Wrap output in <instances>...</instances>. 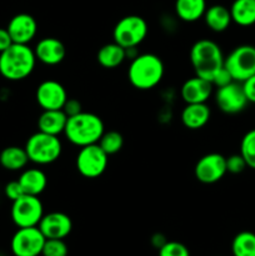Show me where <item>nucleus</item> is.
<instances>
[{"label":"nucleus","mask_w":255,"mask_h":256,"mask_svg":"<svg viewBox=\"0 0 255 256\" xmlns=\"http://www.w3.org/2000/svg\"><path fill=\"white\" fill-rule=\"evenodd\" d=\"M230 14L232 22L239 26H252L255 24V0H234Z\"/></svg>","instance_id":"24"},{"label":"nucleus","mask_w":255,"mask_h":256,"mask_svg":"<svg viewBox=\"0 0 255 256\" xmlns=\"http://www.w3.org/2000/svg\"><path fill=\"white\" fill-rule=\"evenodd\" d=\"M164 62L152 52L138 54L128 68V79L138 90H150L160 84L164 76Z\"/></svg>","instance_id":"2"},{"label":"nucleus","mask_w":255,"mask_h":256,"mask_svg":"<svg viewBox=\"0 0 255 256\" xmlns=\"http://www.w3.org/2000/svg\"><path fill=\"white\" fill-rule=\"evenodd\" d=\"M38 228L45 239H65L72 232V222L65 212H52L42 215Z\"/></svg>","instance_id":"14"},{"label":"nucleus","mask_w":255,"mask_h":256,"mask_svg":"<svg viewBox=\"0 0 255 256\" xmlns=\"http://www.w3.org/2000/svg\"><path fill=\"white\" fill-rule=\"evenodd\" d=\"M226 158L218 152H210L198 160L194 168L195 178L202 184H215L226 174Z\"/></svg>","instance_id":"11"},{"label":"nucleus","mask_w":255,"mask_h":256,"mask_svg":"<svg viewBox=\"0 0 255 256\" xmlns=\"http://www.w3.org/2000/svg\"><path fill=\"white\" fill-rule=\"evenodd\" d=\"M148 22L139 15H128L115 24L112 39L124 49L138 48L148 35Z\"/></svg>","instance_id":"6"},{"label":"nucleus","mask_w":255,"mask_h":256,"mask_svg":"<svg viewBox=\"0 0 255 256\" xmlns=\"http://www.w3.org/2000/svg\"><path fill=\"white\" fill-rule=\"evenodd\" d=\"M35 98L42 110L62 109L68 100L65 88L56 80H44L38 86Z\"/></svg>","instance_id":"13"},{"label":"nucleus","mask_w":255,"mask_h":256,"mask_svg":"<svg viewBox=\"0 0 255 256\" xmlns=\"http://www.w3.org/2000/svg\"><path fill=\"white\" fill-rule=\"evenodd\" d=\"M232 82H234V80H232L230 72L225 69V66H222V69L218 70L212 79V84L215 85V86H218V88L225 86V85L230 84Z\"/></svg>","instance_id":"33"},{"label":"nucleus","mask_w":255,"mask_h":256,"mask_svg":"<svg viewBox=\"0 0 255 256\" xmlns=\"http://www.w3.org/2000/svg\"><path fill=\"white\" fill-rule=\"evenodd\" d=\"M18 182H20L25 194L39 196L46 188L48 178L42 170L32 168V169H25L20 174Z\"/></svg>","instance_id":"20"},{"label":"nucleus","mask_w":255,"mask_h":256,"mask_svg":"<svg viewBox=\"0 0 255 256\" xmlns=\"http://www.w3.org/2000/svg\"><path fill=\"white\" fill-rule=\"evenodd\" d=\"M215 102L225 114H238L248 105V99L242 90V82H232L225 86L218 88L215 92Z\"/></svg>","instance_id":"12"},{"label":"nucleus","mask_w":255,"mask_h":256,"mask_svg":"<svg viewBox=\"0 0 255 256\" xmlns=\"http://www.w3.org/2000/svg\"><path fill=\"white\" fill-rule=\"evenodd\" d=\"M45 240L38 226L19 228L12 235L10 249L14 256H40Z\"/></svg>","instance_id":"10"},{"label":"nucleus","mask_w":255,"mask_h":256,"mask_svg":"<svg viewBox=\"0 0 255 256\" xmlns=\"http://www.w3.org/2000/svg\"><path fill=\"white\" fill-rule=\"evenodd\" d=\"M36 64L34 49L26 44H12L0 52V74L10 82L24 80L34 72Z\"/></svg>","instance_id":"1"},{"label":"nucleus","mask_w":255,"mask_h":256,"mask_svg":"<svg viewBox=\"0 0 255 256\" xmlns=\"http://www.w3.org/2000/svg\"><path fill=\"white\" fill-rule=\"evenodd\" d=\"M62 112L66 114L68 118L74 116V115L79 114V112H82V102L76 99H68L65 102L64 106H62Z\"/></svg>","instance_id":"34"},{"label":"nucleus","mask_w":255,"mask_h":256,"mask_svg":"<svg viewBox=\"0 0 255 256\" xmlns=\"http://www.w3.org/2000/svg\"><path fill=\"white\" fill-rule=\"evenodd\" d=\"M232 256H255V232H240L232 242Z\"/></svg>","instance_id":"26"},{"label":"nucleus","mask_w":255,"mask_h":256,"mask_svg":"<svg viewBox=\"0 0 255 256\" xmlns=\"http://www.w3.org/2000/svg\"><path fill=\"white\" fill-rule=\"evenodd\" d=\"M159 256H190V252L186 245L179 242H166L159 250Z\"/></svg>","instance_id":"30"},{"label":"nucleus","mask_w":255,"mask_h":256,"mask_svg":"<svg viewBox=\"0 0 255 256\" xmlns=\"http://www.w3.org/2000/svg\"><path fill=\"white\" fill-rule=\"evenodd\" d=\"M98 144L108 155H112L122 150V145H124V138L120 132L110 130V132H104Z\"/></svg>","instance_id":"27"},{"label":"nucleus","mask_w":255,"mask_h":256,"mask_svg":"<svg viewBox=\"0 0 255 256\" xmlns=\"http://www.w3.org/2000/svg\"><path fill=\"white\" fill-rule=\"evenodd\" d=\"M29 162L38 165H49L56 162L62 152V145L56 135L38 132L32 134L25 144Z\"/></svg>","instance_id":"5"},{"label":"nucleus","mask_w":255,"mask_h":256,"mask_svg":"<svg viewBox=\"0 0 255 256\" xmlns=\"http://www.w3.org/2000/svg\"><path fill=\"white\" fill-rule=\"evenodd\" d=\"M4 192L5 196L9 200H12V202H15V200H18L19 198H22V195H25L24 190H22V185H20V182H18V180L8 182V184L5 185Z\"/></svg>","instance_id":"32"},{"label":"nucleus","mask_w":255,"mask_h":256,"mask_svg":"<svg viewBox=\"0 0 255 256\" xmlns=\"http://www.w3.org/2000/svg\"><path fill=\"white\" fill-rule=\"evenodd\" d=\"M12 36H10L8 29H4V28H0V52H2L4 50H6L10 45H12Z\"/></svg>","instance_id":"36"},{"label":"nucleus","mask_w":255,"mask_h":256,"mask_svg":"<svg viewBox=\"0 0 255 256\" xmlns=\"http://www.w3.org/2000/svg\"><path fill=\"white\" fill-rule=\"evenodd\" d=\"M204 22L206 26L214 32H222L232 22L230 9L224 5H212L206 8L204 14Z\"/></svg>","instance_id":"21"},{"label":"nucleus","mask_w":255,"mask_h":256,"mask_svg":"<svg viewBox=\"0 0 255 256\" xmlns=\"http://www.w3.org/2000/svg\"><path fill=\"white\" fill-rule=\"evenodd\" d=\"M8 32L15 44H29L38 32V22L34 16L20 12L12 16L8 24Z\"/></svg>","instance_id":"15"},{"label":"nucleus","mask_w":255,"mask_h":256,"mask_svg":"<svg viewBox=\"0 0 255 256\" xmlns=\"http://www.w3.org/2000/svg\"><path fill=\"white\" fill-rule=\"evenodd\" d=\"M66 122L68 116L62 109L42 110L40 116L38 118V129L39 132L59 136L64 132Z\"/></svg>","instance_id":"19"},{"label":"nucleus","mask_w":255,"mask_h":256,"mask_svg":"<svg viewBox=\"0 0 255 256\" xmlns=\"http://www.w3.org/2000/svg\"><path fill=\"white\" fill-rule=\"evenodd\" d=\"M104 132L105 126L102 118L92 112H82L68 118L64 134L72 145L82 148L98 144Z\"/></svg>","instance_id":"3"},{"label":"nucleus","mask_w":255,"mask_h":256,"mask_svg":"<svg viewBox=\"0 0 255 256\" xmlns=\"http://www.w3.org/2000/svg\"><path fill=\"white\" fill-rule=\"evenodd\" d=\"M109 155L99 146V144L86 145L80 148L76 155V169L82 176L95 179L102 176L108 168Z\"/></svg>","instance_id":"8"},{"label":"nucleus","mask_w":255,"mask_h":256,"mask_svg":"<svg viewBox=\"0 0 255 256\" xmlns=\"http://www.w3.org/2000/svg\"><path fill=\"white\" fill-rule=\"evenodd\" d=\"M126 49L115 42L102 45L96 54V60L105 69H115L126 59Z\"/></svg>","instance_id":"22"},{"label":"nucleus","mask_w":255,"mask_h":256,"mask_svg":"<svg viewBox=\"0 0 255 256\" xmlns=\"http://www.w3.org/2000/svg\"><path fill=\"white\" fill-rule=\"evenodd\" d=\"M212 82L200 76H192L185 80L180 89V95L185 104H199L206 102L212 94Z\"/></svg>","instance_id":"17"},{"label":"nucleus","mask_w":255,"mask_h":256,"mask_svg":"<svg viewBox=\"0 0 255 256\" xmlns=\"http://www.w3.org/2000/svg\"><path fill=\"white\" fill-rule=\"evenodd\" d=\"M29 162L25 148L8 146L0 152V165L9 172L22 170Z\"/></svg>","instance_id":"25"},{"label":"nucleus","mask_w":255,"mask_h":256,"mask_svg":"<svg viewBox=\"0 0 255 256\" xmlns=\"http://www.w3.org/2000/svg\"><path fill=\"white\" fill-rule=\"evenodd\" d=\"M225 160H226V172L230 174H240L248 168L246 162H245L244 158L242 156L240 152L230 155Z\"/></svg>","instance_id":"31"},{"label":"nucleus","mask_w":255,"mask_h":256,"mask_svg":"<svg viewBox=\"0 0 255 256\" xmlns=\"http://www.w3.org/2000/svg\"><path fill=\"white\" fill-rule=\"evenodd\" d=\"M44 215L42 200L34 195H22L12 202V219L18 228L38 226Z\"/></svg>","instance_id":"9"},{"label":"nucleus","mask_w":255,"mask_h":256,"mask_svg":"<svg viewBox=\"0 0 255 256\" xmlns=\"http://www.w3.org/2000/svg\"><path fill=\"white\" fill-rule=\"evenodd\" d=\"M224 66L232 75V80L242 82L255 75V46L239 45L229 52L224 60Z\"/></svg>","instance_id":"7"},{"label":"nucleus","mask_w":255,"mask_h":256,"mask_svg":"<svg viewBox=\"0 0 255 256\" xmlns=\"http://www.w3.org/2000/svg\"><path fill=\"white\" fill-rule=\"evenodd\" d=\"M206 10L205 0H176L175 12L185 22H194L202 19Z\"/></svg>","instance_id":"23"},{"label":"nucleus","mask_w":255,"mask_h":256,"mask_svg":"<svg viewBox=\"0 0 255 256\" xmlns=\"http://www.w3.org/2000/svg\"><path fill=\"white\" fill-rule=\"evenodd\" d=\"M225 56L222 48L209 39H200L190 49V62L196 76L212 82V76L224 66Z\"/></svg>","instance_id":"4"},{"label":"nucleus","mask_w":255,"mask_h":256,"mask_svg":"<svg viewBox=\"0 0 255 256\" xmlns=\"http://www.w3.org/2000/svg\"><path fill=\"white\" fill-rule=\"evenodd\" d=\"M36 60L42 62L44 65L54 66L60 64L66 56V48L64 42L58 38H42L36 42L34 48Z\"/></svg>","instance_id":"16"},{"label":"nucleus","mask_w":255,"mask_h":256,"mask_svg":"<svg viewBox=\"0 0 255 256\" xmlns=\"http://www.w3.org/2000/svg\"><path fill=\"white\" fill-rule=\"evenodd\" d=\"M166 242L168 240H166V238H165V235L160 234V232H156V234L152 235V245L158 250H159L160 248H162Z\"/></svg>","instance_id":"37"},{"label":"nucleus","mask_w":255,"mask_h":256,"mask_svg":"<svg viewBox=\"0 0 255 256\" xmlns=\"http://www.w3.org/2000/svg\"><path fill=\"white\" fill-rule=\"evenodd\" d=\"M240 154L244 158L248 168L255 170V129L250 130L242 136Z\"/></svg>","instance_id":"28"},{"label":"nucleus","mask_w":255,"mask_h":256,"mask_svg":"<svg viewBox=\"0 0 255 256\" xmlns=\"http://www.w3.org/2000/svg\"><path fill=\"white\" fill-rule=\"evenodd\" d=\"M210 115L212 112L206 102L186 104L182 112V122L190 130L202 129L210 120Z\"/></svg>","instance_id":"18"},{"label":"nucleus","mask_w":255,"mask_h":256,"mask_svg":"<svg viewBox=\"0 0 255 256\" xmlns=\"http://www.w3.org/2000/svg\"><path fill=\"white\" fill-rule=\"evenodd\" d=\"M69 248L64 239H46L42 246V256H68Z\"/></svg>","instance_id":"29"},{"label":"nucleus","mask_w":255,"mask_h":256,"mask_svg":"<svg viewBox=\"0 0 255 256\" xmlns=\"http://www.w3.org/2000/svg\"><path fill=\"white\" fill-rule=\"evenodd\" d=\"M242 85L248 102L255 104V75H252L249 79L242 82Z\"/></svg>","instance_id":"35"}]
</instances>
